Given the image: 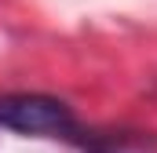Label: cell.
I'll return each mask as SVG.
<instances>
[{"instance_id":"obj_1","label":"cell","mask_w":157,"mask_h":153,"mask_svg":"<svg viewBox=\"0 0 157 153\" xmlns=\"http://www.w3.org/2000/svg\"><path fill=\"white\" fill-rule=\"evenodd\" d=\"M0 128L37 139H66L80 142L84 128L77 124L73 110L51 95H4L0 99Z\"/></svg>"}]
</instances>
